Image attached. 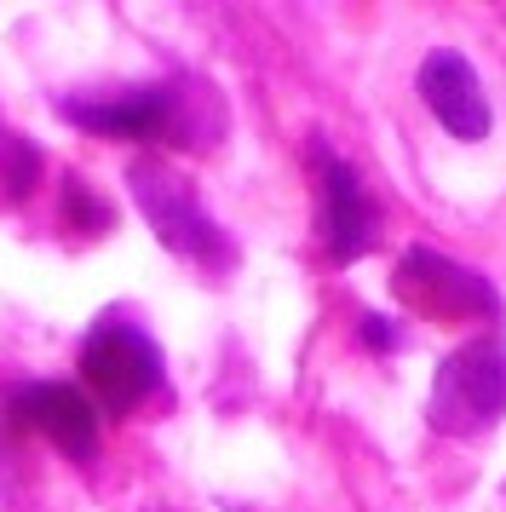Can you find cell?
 <instances>
[{"label": "cell", "instance_id": "cell-1", "mask_svg": "<svg viewBox=\"0 0 506 512\" xmlns=\"http://www.w3.org/2000/svg\"><path fill=\"white\" fill-rule=\"evenodd\" d=\"M196 81H167V87H133V93L110 98H64V121L104 133V139H133V144H213L225 127V110L213 104H190Z\"/></svg>", "mask_w": 506, "mask_h": 512}, {"label": "cell", "instance_id": "cell-2", "mask_svg": "<svg viewBox=\"0 0 506 512\" xmlns=\"http://www.w3.org/2000/svg\"><path fill=\"white\" fill-rule=\"evenodd\" d=\"M75 369H81V380H87V386H81L87 403H98L104 415H133V409H144V403L161 392L167 357H161L156 334L138 323V317L104 311V317L87 328Z\"/></svg>", "mask_w": 506, "mask_h": 512}, {"label": "cell", "instance_id": "cell-3", "mask_svg": "<svg viewBox=\"0 0 506 512\" xmlns=\"http://www.w3.org/2000/svg\"><path fill=\"white\" fill-rule=\"evenodd\" d=\"M127 190H133V208L150 219V231L161 236L167 254L190 259L202 271H230L236 265V242L225 236V225H213V213L202 208L196 185L179 167L138 156V162H127Z\"/></svg>", "mask_w": 506, "mask_h": 512}, {"label": "cell", "instance_id": "cell-4", "mask_svg": "<svg viewBox=\"0 0 506 512\" xmlns=\"http://www.w3.org/2000/svg\"><path fill=\"white\" fill-rule=\"evenodd\" d=\"M501 415H506V340L483 334V340H466L437 363L426 420L449 438H478Z\"/></svg>", "mask_w": 506, "mask_h": 512}, {"label": "cell", "instance_id": "cell-5", "mask_svg": "<svg viewBox=\"0 0 506 512\" xmlns=\"http://www.w3.org/2000/svg\"><path fill=\"white\" fill-rule=\"evenodd\" d=\"M397 300L420 311V317H432V323H501V294L478 277V271H466L455 259H443L437 248H409V254L397 259Z\"/></svg>", "mask_w": 506, "mask_h": 512}, {"label": "cell", "instance_id": "cell-6", "mask_svg": "<svg viewBox=\"0 0 506 512\" xmlns=\"http://www.w3.org/2000/svg\"><path fill=\"white\" fill-rule=\"evenodd\" d=\"M322 242L334 265H351L380 248V208L368 196L363 173L340 156H322Z\"/></svg>", "mask_w": 506, "mask_h": 512}, {"label": "cell", "instance_id": "cell-7", "mask_svg": "<svg viewBox=\"0 0 506 512\" xmlns=\"http://www.w3.org/2000/svg\"><path fill=\"white\" fill-rule=\"evenodd\" d=\"M12 420L41 432L52 449H64L69 461H92L98 455V409L87 403L81 386H64V380H35L12 392Z\"/></svg>", "mask_w": 506, "mask_h": 512}, {"label": "cell", "instance_id": "cell-8", "mask_svg": "<svg viewBox=\"0 0 506 512\" xmlns=\"http://www.w3.org/2000/svg\"><path fill=\"white\" fill-rule=\"evenodd\" d=\"M414 87L426 98V110L437 116L443 133H455V139L478 144L489 139V98H483V81L472 70V58H460V52H432L420 75H414Z\"/></svg>", "mask_w": 506, "mask_h": 512}, {"label": "cell", "instance_id": "cell-9", "mask_svg": "<svg viewBox=\"0 0 506 512\" xmlns=\"http://www.w3.org/2000/svg\"><path fill=\"white\" fill-rule=\"evenodd\" d=\"M69 190V213H75V225H92V231H110V208L98 202V190L87 179H64Z\"/></svg>", "mask_w": 506, "mask_h": 512}, {"label": "cell", "instance_id": "cell-10", "mask_svg": "<svg viewBox=\"0 0 506 512\" xmlns=\"http://www.w3.org/2000/svg\"><path fill=\"white\" fill-rule=\"evenodd\" d=\"M357 340H363L368 351H397V346H403V328H397V323H386V317H374V311H368L363 323H357Z\"/></svg>", "mask_w": 506, "mask_h": 512}, {"label": "cell", "instance_id": "cell-11", "mask_svg": "<svg viewBox=\"0 0 506 512\" xmlns=\"http://www.w3.org/2000/svg\"><path fill=\"white\" fill-rule=\"evenodd\" d=\"M0 472H12V455H6V438H0Z\"/></svg>", "mask_w": 506, "mask_h": 512}]
</instances>
